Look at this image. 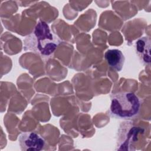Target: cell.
I'll return each mask as SVG.
<instances>
[{
	"instance_id": "1",
	"label": "cell",
	"mask_w": 151,
	"mask_h": 151,
	"mask_svg": "<svg viewBox=\"0 0 151 151\" xmlns=\"http://www.w3.org/2000/svg\"><path fill=\"white\" fill-rule=\"evenodd\" d=\"M60 40L45 21L40 20L32 32L24 40L25 51H30L41 57H51L60 43Z\"/></svg>"
},
{
	"instance_id": "2",
	"label": "cell",
	"mask_w": 151,
	"mask_h": 151,
	"mask_svg": "<svg viewBox=\"0 0 151 151\" xmlns=\"http://www.w3.org/2000/svg\"><path fill=\"white\" fill-rule=\"evenodd\" d=\"M140 99L131 91L113 94L110 97L109 114L116 119H132L137 117L140 110Z\"/></svg>"
},
{
	"instance_id": "3",
	"label": "cell",
	"mask_w": 151,
	"mask_h": 151,
	"mask_svg": "<svg viewBox=\"0 0 151 151\" xmlns=\"http://www.w3.org/2000/svg\"><path fill=\"white\" fill-rule=\"evenodd\" d=\"M18 142L21 150L40 151L44 150L45 146L44 139L34 132L21 134L18 138Z\"/></svg>"
},
{
	"instance_id": "4",
	"label": "cell",
	"mask_w": 151,
	"mask_h": 151,
	"mask_svg": "<svg viewBox=\"0 0 151 151\" xmlns=\"http://www.w3.org/2000/svg\"><path fill=\"white\" fill-rule=\"evenodd\" d=\"M150 40L149 37H142L137 40L134 44V50L139 61L145 65L150 64Z\"/></svg>"
},
{
	"instance_id": "5",
	"label": "cell",
	"mask_w": 151,
	"mask_h": 151,
	"mask_svg": "<svg viewBox=\"0 0 151 151\" xmlns=\"http://www.w3.org/2000/svg\"><path fill=\"white\" fill-rule=\"evenodd\" d=\"M104 58L107 65L116 71H120L124 66L125 57L119 49H109L104 53Z\"/></svg>"
}]
</instances>
